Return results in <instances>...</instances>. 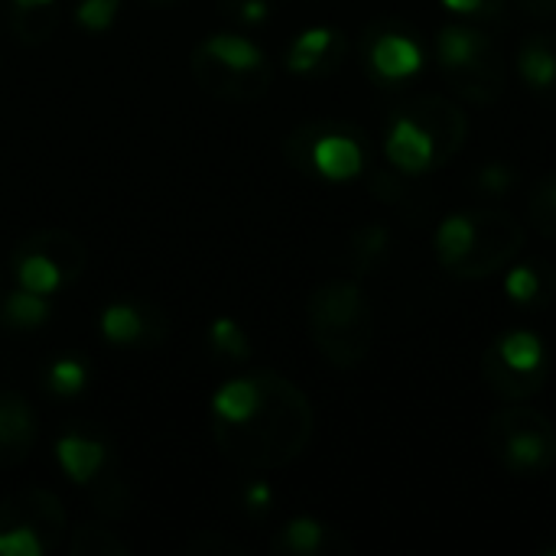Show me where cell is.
Segmentation results:
<instances>
[{"instance_id":"6da1fadb","label":"cell","mask_w":556,"mask_h":556,"mask_svg":"<svg viewBox=\"0 0 556 556\" xmlns=\"http://www.w3.org/2000/svg\"><path fill=\"white\" fill-rule=\"evenodd\" d=\"M208 427L228 463L251 472H274L293 466L309 450L316 410L290 378L251 371L215 391Z\"/></svg>"},{"instance_id":"7a4b0ae2","label":"cell","mask_w":556,"mask_h":556,"mask_svg":"<svg viewBox=\"0 0 556 556\" xmlns=\"http://www.w3.org/2000/svg\"><path fill=\"white\" fill-rule=\"evenodd\" d=\"M469 137V117L446 94H414L407 98L384 134V156L404 173L440 169L459 156Z\"/></svg>"},{"instance_id":"3957f363","label":"cell","mask_w":556,"mask_h":556,"mask_svg":"<svg viewBox=\"0 0 556 556\" xmlns=\"http://www.w3.org/2000/svg\"><path fill=\"white\" fill-rule=\"evenodd\" d=\"M437 264L456 280H485L525 251V225L502 208H466L440 222Z\"/></svg>"},{"instance_id":"277c9868","label":"cell","mask_w":556,"mask_h":556,"mask_svg":"<svg viewBox=\"0 0 556 556\" xmlns=\"http://www.w3.org/2000/svg\"><path fill=\"white\" fill-rule=\"evenodd\" d=\"M306 326L319 355L342 371L358 368L371 355L378 336L371 300L355 280H329L316 287L306 303Z\"/></svg>"},{"instance_id":"5b68a950","label":"cell","mask_w":556,"mask_h":556,"mask_svg":"<svg viewBox=\"0 0 556 556\" xmlns=\"http://www.w3.org/2000/svg\"><path fill=\"white\" fill-rule=\"evenodd\" d=\"M195 85L218 98L248 104L270 91L274 85V62L270 55L248 36L238 33H212L205 36L189 59Z\"/></svg>"},{"instance_id":"8992f818","label":"cell","mask_w":556,"mask_h":556,"mask_svg":"<svg viewBox=\"0 0 556 556\" xmlns=\"http://www.w3.org/2000/svg\"><path fill=\"white\" fill-rule=\"evenodd\" d=\"M433 59L446 85L459 98L482 104V108L502 101L505 81H508L505 55L482 29L466 26V23L443 26L440 36L433 39Z\"/></svg>"},{"instance_id":"52a82bcc","label":"cell","mask_w":556,"mask_h":556,"mask_svg":"<svg viewBox=\"0 0 556 556\" xmlns=\"http://www.w3.org/2000/svg\"><path fill=\"white\" fill-rule=\"evenodd\" d=\"M283 156L306 176L349 182L368 166V134L349 121H306L283 140Z\"/></svg>"},{"instance_id":"ba28073f","label":"cell","mask_w":556,"mask_h":556,"mask_svg":"<svg viewBox=\"0 0 556 556\" xmlns=\"http://www.w3.org/2000/svg\"><path fill=\"white\" fill-rule=\"evenodd\" d=\"M485 450L511 476H544L556 466V427L531 404L511 401L485 424Z\"/></svg>"},{"instance_id":"9c48e42d","label":"cell","mask_w":556,"mask_h":556,"mask_svg":"<svg viewBox=\"0 0 556 556\" xmlns=\"http://www.w3.org/2000/svg\"><path fill=\"white\" fill-rule=\"evenodd\" d=\"M13 277L23 290L55 296L59 290L72 287L88 264L85 244L78 235L65 228H39L16 241L13 248Z\"/></svg>"},{"instance_id":"30bf717a","label":"cell","mask_w":556,"mask_h":556,"mask_svg":"<svg viewBox=\"0 0 556 556\" xmlns=\"http://www.w3.org/2000/svg\"><path fill=\"white\" fill-rule=\"evenodd\" d=\"M65 508L46 489H20L0 502V556H46L65 538Z\"/></svg>"},{"instance_id":"8fae6325","label":"cell","mask_w":556,"mask_h":556,"mask_svg":"<svg viewBox=\"0 0 556 556\" xmlns=\"http://www.w3.org/2000/svg\"><path fill=\"white\" fill-rule=\"evenodd\" d=\"M551 375V358L544 342L528 329H511L498 336L482 352V381L502 401H531L544 391Z\"/></svg>"},{"instance_id":"7c38bea8","label":"cell","mask_w":556,"mask_h":556,"mask_svg":"<svg viewBox=\"0 0 556 556\" xmlns=\"http://www.w3.org/2000/svg\"><path fill=\"white\" fill-rule=\"evenodd\" d=\"M362 65L378 85H401L414 78L424 65V46L420 39L394 20L371 23L362 33Z\"/></svg>"},{"instance_id":"4fadbf2b","label":"cell","mask_w":556,"mask_h":556,"mask_svg":"<svg viewBox=\"0 0 556 556\" xmlns=\"http://www.w3.org/2000/svg\"><path fill=\"white\" fill-rule=\"evenodd\" d=\"M98 329L117 349H153L166 339V316L140 300H114L101 309Z\"/></svg>"},{"instance_id":"5bb4252c","label":"cell","mask_w":556,"mask_h":556,"mask_svg":"<svg viewBox=\"0 0 556 556\" xmlns=\"http://www.w3.org/2000/svg\"><path fill=\"white\" fill-rule=\"evenodd\" d=\"M349 55V39L336 26H309L303 29L283 52V62L293 75L323 78L342 68Z\"/></svg>"},{"instance_id":"9a60e30c","label":"cell","mask_w":556,"mask_h":556,"mask_svg":"<svg viewBox=\"0 0 556 556\" xmlns=\"http://www.w3.org/2000/svg\"><path fill=\"white\" fill-rule=\"evenodd\" d=\"M55 459H59L62 472L68 476V482L85 485V489L101 472H108L114 466V456H111V446H108L104 433H98L94 427H85V424L68 427L55 440Z\"/></svg>"},{"instance_id":"2e32d148","label":"cell","mask_w":556,"mask_h":556,"mask_svg":"<svg viewBox=\"0 0 556 556\" xmlns=\"http://www.w3.org/2000/svg\"><path fill=\"white\" fill-rule=\"evenodd\" d=\"M39 440V420L29 401L16 391H0V469H16L29 459Z\"/></svg>"},{"instance_id":"e0dca14e","label":"cell","mask_w":556,"mask_h":556,"mask_svg":"<svg viewBox=\"0 0 556 556\" xmlns=\"http://www.w3.org/2000/svg\"><path fill=\"white\" fill-rule=\"evenodd\" d=\"M274 554H283V556H349L352 554V541L339 531V528H332V525H326V521H319V518H293V521H287L280 531H277V538H274Z\"/></svg>"},{"instance_id":"ac0fdd59","label":"cell","mask_w":556,"mask_h":556,"mask_svg":"<svg viewBox=\"0 0 556 556\" xmlns=\"http://www.w3.org/2000/svg\"><path fill=\"white\" fill-rule=\"evenodd\" d=\"M518 72L534 98L556 108V33L541 29L525 36L518 49Z\"/></svg>"},{"instance_id":"d6986e66","label":"cell","mask_w":556,"mask_h":556,"mask_svg":"<svg viewBox=\"0 0 556 556\" xmlns=\"http://www.w3.org/2000/svg\"><path fill=\"white\" fill-rule=\"evenodd\" d=\"M505 293L515 306L525 309H541L556 296V270L551 261L534 257L518 264L508 277H505Z\"/></svg>"},{"instance_id":"ffe728a7","label":"cell","mask_w":556,"mask_h":556,"mask_svg":"<svg viewBox=\"0 0 556 556\" xmlns=\"http://www.w3.org/2000/svg\"><path fill=\"white\" fill-rule=\"evenodd\" d=\"M10 29L26 46H42L59 29V0H10Z\"/></svg>"},{"instance_id":"44dd1931","label":"cell","mask_w":556,"mask_h":556,"mask_svg":"<svg viewBox=\"0 0 556 556\" xmlns=\"http://www.w3.org/2000/svg\"><path fill=\"white\" fill-rule=\"evenodd\" d=\"M52 316V303L42 293L33 290H13L3 296L0 303V323L13 332H36L46 326V319Z\"/></svg>"},{"instance_id":"7402d4cb","label":"cell","mask_w":556,"mask_h":556,"mask_svg":"<svg viewBox=\"0 0 556 556\" xmlns=\"http://www.w3.org/2000/svg\"><path fill=\"white\" fill-rule=\"evenodd\" d=\"M414 179V173H404V169H397V166H391V169H378L375 176H371V192H375V199H381L384 205H391V208H401V212H417V205L420 202H427L424 195H420V189L410 182Z\"/></svg>"},{"instance_id":"603a6c76","label":"cell","mask_w":556,"mask_h":556,"mask_svg":"<svg viewBox=\"0 0 556 556\" xmlns=\"http://www.w3.org/2000/svg\"><path fill=\"white\" fill-rule=\"evenodd\" d=\"M88 489H91V505H94L98 515H104V518H127L130 515L134 495L124 485V479L114 472V466L108 472H101Z\"/></svg>"},{"instance_id":"cb8c5ba5","label":"cell","mask_w":556,"mask_h":556,"mask_svg":"<svg viewBox=\"0 0 556 556\" xmlns=\"http://www.w3.org/2000/svg\"><path fill=\"white\" fill-rule=\"evenodd\" d=\"M46 388H49V394L59 397V401L78 397V394L88 388V365H85L81 358H72V355L55 358V362L46 368Z\"/></svg>"},{"instance_id":"d4e9b609","label":"cell","mask_w":556,"mask_h":556,"mask_svg":"<svg viewBox=\"0 0 556 556\" xmlns=\"http://www.w3.org/2000/svg\"><path fill=\"white\" fill-rule=\"evenodd\" d=\"M384 251H388V228L381 225H365L349 241V261L355 274H371L381 264Z\"/></svg>"},{"instance_id":"484cf974","label":"cell","mask_w":556,"mask_h":556,"mask_svg":"<svg viewBox=\"0 0 556 556\" xmlns=\"http://www.w3.org/2000/svg\"><path fill=\"white\" fill-rule=\"evenodd\" d=\"M528 215H531V225L544 238L556 241V173H544L534 182L531 199H528Z\"/></svg>"},{"instance_id":"4316f807","label":"cell","mask_w":556,"mask_h":556,"mask_svg":"<svg viewBox=\"0 0 556 556\" xmlns=\"http://www.w3.org/2000/svg\"><path fill=\"white\" fill-rule=\"evenodd\" d=\"M130 551L121 538L98 525H81L68 538V554L72 556H124Z\"/></svg>"},{"instance_id":"83f0119b","label":"cell","mask_w":556,"mask_h":556,"mask_svg":"<svg viewBox=\"0 0 556 556\" xmlns=\"http://www.w3.org/2000/svg\"><path fill=\"white\" fill-rule=\"evenodd\" d=\"M208 342L212 349L228 358V362H248L251 358V339L244 336V329L228 319V316H218L212 326H208Z\"/></svg>"},{"instance_id":"f1b7e54d","label":"cell","mask_w":556,"mask_h":556,"mask_svg":"<svg viewBox=\"0 0 556 556\" xmlns=\"http://www.w3.org/2000/svg\"><path fill=\"white\" fill-rule=\"evenodd\" d=\"M121 13V0H78L75 23L85 33H108Z\"/></svg>"},{"instance_id":"f546056e","label":"cell","mask_w":556,"mask_h":556,"mask_svg":"<svg viewBox=\"0 0 556 556\" xmlns=\"http://www.w3.org/2000/svg\"><path fill=\"white\" fill-rule=\"evenodd\" d=\"M182 554L186 556H244L248 551H244L235 538H228V534H222V531H202V534H195L189 544H182Z\"/></svg>"},{"instance_id":"4dcf8cb0","label":"cell","mask_w":556,"mask_h":556,"mask_svg":"<svg viewBox=\"0 0 556 556\" xmlns=\"http://www.w3.org/2000/svg\"><path fill=\"white\" fill-rule=\"evenodd\" d=\"M222 10L248 26L254 23H264L270 16V3L267 0H222Z\"/></svg>"},{"instance_id":"1f68e13d","label":"cell","mask_w":556,"mask_h":556,"mask_svg":"<svg viewBox=\"0 0 556 556\" xmlns=\"http://www.w3.org/2000/svg\"><path fill=\"white\" fill-rule=\"evenodd\" d=\"M443 7L469 20H495L505 10V0H443Z\"/></svg>"},{"instance_id":"d6a6232c","label":"cell","mask_w":556,"mask_h":556,"mask_svg":"<svg viewBox=\"0 0 556 556\" xmlns=\"http://www.w3.org/2000/svg\"><path fill=\"white\" fill-rule=\"evenodd\" d=\"M479 186L489 192V195H505L508 186H511V169L502 166V163H492L479 173Z\"/></svg>"},{"instance_id":"836d02e7","label":"cell","mask_w":556,"mask_h":556,"mask_svg":"<svg viewBox=\"0 0 556 556\" xmlns=\"http://www.w3.org/2000/svg\"><path fill=\"white\" fill-rule=\"evenodd\" d=\"M241 502H244V508H248L251 515H267V511H270V505H274V492H270L264 482H254V485H248V489H244Z\"/></svg>"},{"instance_id":"e575fe53","label":"cell","mask_w":556,"mask_h":556,"mask_svg":"<svg viewBox=\"0 0 556 556\" xmlns=\"http://www.w3.org/2000/svg\"><path fill=\"white\" fill-rule=\"evenodd\" d=\"M534 20H556V0H515Z\"/></svg>"},{"instance_id":"d590c367","label":"cell","mask_w":556,"mask_h":556,"mask_svg":"<svg viewBox=\"0 0 556 556\" xmlns=\"http://www.w3.org/2000/svg\"><path fill=\"white\" fill-rule=\"evenodd\" d=\"M140 3L156 7V10H169V7H179V3H186V0H140Z\"/></svg>"}]
</instances>
